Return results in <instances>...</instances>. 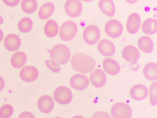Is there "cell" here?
Wrapping results in <instances>:
<instances>
[{"instance_id":"13","label":"cell","mask_w":157,"mask_h":118,"mask_svg":"<svg viewBox=\"0 0 157 118\" xmlns=\"http://www.w3.org/2000/svg\"><path fill=\"white\" fill-rule=\"evenodd\" d=\"M131 97L136 101H140L146 98L149 91L147 88L142 84H137L133 86L129 92Z\"/></svg>"},{"instance_id":"14","label":"cell","mask_w":157,"mask_h":118,"mask_svg":"<svg viewBox=\"0 0 157 118\" xmlns=\"http://www.w3.org/2000/svg\"><path fill=\"white\" fill-rule=\"evenodd\" d=\"M20 76L21 79L24 82H32L36 80L39 76L38 70L32 66H27L21 70Z\"/></svg>"},{"instance_id":"16","label":"cell","mask_w":157,"mask_h":118,"mask_svg":"<svg viewBox=\"0 0 157 118\" xmlns=\"http://www.w3.org/2000/svg\"><path fill=\"white\" fill-rule=\"evenodd\" d=\"M141 23V18L139 15L134 13L131 14L127 20L126 28L127 31L133 34L139 31Z\"/></svg>"},{"instance_id":"25","label":"cell","mask_w":157,"mask_h":118,"mask_svg":"<svg viewBox=\"0 0 157 118\" xmlns=\"http://www.w3.org/2000/svg\"><path fill=\"white\" fill-rule=\"evenodd\" d=\"M141 29L145 34L151 35L155 34L157 31V21L156 19L149 18L143 22Z\"/></svg>"},{"instance_id":"31","label":"cell","mask_w":157,"mask_h":118,"mask_svg":"<svg viewBox=\"0 0 157 118\" xmlns=\"http://www.w3.org/2000/svg\"><path fill=\"white\" fill-rule=\"evenodd\" d=\"M4 4L7 6L10 7H15L18 5L21 0H2Z\"/></svg>"},{"instance_id":"2","label":"cell","mask_w":157,"mask_h":118,"mask_svg":"<svg viewBox=\"0 0 157 118\" xmlns=\"http://www.w3.org/2000/svg\"><path fill=\"white\" fill-rule=\"evenodd\" d=\"M51 58L60 65L67 63L71 57V52L68 47L64 45L58 44L54 46L50 52Z\"/></svg>"},{"instance_id":"21","label":"cell","mask_w":157,"mask_h":118,"mask_svg":"<svg viewBox=\"0 0 157 118\" xmlns=\"http://www.w3.org/2000/svg\"><path fill=\"white\" fill-rule=\"evenodd\" d=\"M138 46L141 51L145 53H151L153 50V42L151 38L147 36L141 37L139 39Z\"/></svg>"},{"instance_id":"26","label":"cell","mask_w":157,"mask_h":118,"mask_svg":"<svg viewBox=\"0 0 157 118\" xmlns=\"http://www.w3.org/2000/svg\"><path fill=\"white\" fill-rule=\"evenodd\" d=\"M22 10L26 14H33L37 10L38 4L36 0H22L21 4Z\"/></svg>"},{"instance_id":"18","label":"cell","mask_w":157,"mask_h":118,"mask_svg":"<svg viewBox=\"0 0 157 118\" xmlns=\"http://www.w3.org/2000/svg\"><path fill=\"white\" fill-rule=\"evenodd\" d=\"M103 69L109 75L114 76L118 74L121 70V67L118 62L111 58L105 59L102 63Z\"/></svg>"},{"instance_id":"3","label":"cell","mask_w":157,"mask_h":118,"mask_svg":"<svg viewBox=\"0 0 157 118\" xmlns=\"http://www.w3.org/2000/svg\"><path fill=\"white\" fill-rule=\"evenodd\" d=\"M78 31V26L75 22L69 21L63 23L61 26L59 36L64 41H69L75 37Z\"/></svg>"},{"instance_id":"37","label":"cell","mask_w":157,"mask_h":118,"mask_svg":"<svg viewBox=\"0 0 157 118\" xmlns=\"http://www.w3.org/2000/svg\"><path fill=\"white\" fill-rule=\"evenodd\" d=\"M4 37V33L0 29V43H1L3 40Z\"/></svg>"},{"instance_id":"30","label":"cell","mask_w":157,"mask_h":118,"mask_svg":"<svg viewBox=\"0 0 157 118\" xmlns=\"http://www.w3.org/2000/svg\"><path fill=\"white\" fill-rule=\"evenodd\" d=\"M47 66L52 72L58 73L61 70V69L58 63L54 60H48L45 61Z\"/></svg>"},{"instance_id":"28","label":"cell","mask_w":157,"mask_h":118,"mask_svg":"<svg viewBox=\"0 0 157 118\" xmlns=\"http://www.w3.org/2000/svg\"><path fill=\"white\" fill-rule=\"evenodd\" d=\"M150 101L151 105L155 106L157 103V83L155 82L151 85L150 88Z\"/></svg>"},{"instance_id":"11","label":"cell","mask_w":157,"mask_h":118,"mask_svg":"<svg viewBox=\"0 0 157 118\" xmlns=\"http://www.w3.org/2000/svg\"><path fill=\"white\" fill-rule=\"evenodd\" d=\"M90 79L94 87L100 88L105 85L107 77L106 73L102 69H98L90 75Z\"/></svg>"},{"instance_id":"22","label":"cell","mask_w":157,"mask_h":118,"mask_svg":"<svg viewBox=\"0 0 157 118\" xmlns=\"http://www.w3.org/2000/svg\"><path fill=\"white\" fill-rule=\"evenodd\" d=\"M143 74L149 81H154L157 79V65L156 63L150 62L146 64L144 67Z\"/></svg>"},{"instance_id":"23","label":"cell","mask_w":157,"mask_h":118,"mask_svg":"<svg viewBox=\"0 0 157 118\" xmlns=\"http://www.w3.org/2000/svg\"><path fill=\"white\" fill-rule=\"evenodd\" d=\"M55 9V6L53 3L49 2L45 3L39 10V18L43 20L48 19L53 14Z\"/></svg>"},{"instance_id":"6","label":"cell","mask_w":157,"mask_h":118,"mask_svg":"<svg viewBox=\"0 0 157 118\" xmlns=\"http://www.w3.org/2000/svg\"><path fill=\"white\" fill-rule=\"evenodd\" d=\"M73 95L71 91L68 88L60 86L54 91V98L58 103L65 105L69 103L72 100Z\"/></svg>"},{"instance_id":"17","label":"cell","mask_w":157,"mask_h":118,"mask_svg":"<svg viewBox=\"0 0 157 118\" xmlns=\"http://www.w3.org/2000/svg\"><path fill=\"white\" fill-rule=\"evenodd\" d=\"M37 104L39 110L43 113L48 114L53 110L55 103L51 97L44 95L39 99Z\"/></svg>"},{"instance_id":"15","label":"cell","mask_w":157,"mask_h":118,"mask_svg":"<svg viewBox=\"0 0 157 118\" xmlns=\"http://www.w3.org/2000/svg\"><path fill=\"white\" fill-rule=\"evenodd\" d=\"M4 44L8 50L14 52L18 50L21 47V41L18 35L14 34H10L5 38Z\"/></svg>"},{"instance_id":"8","label":"cell","mask_w":157,"mask_h":118,"mask_svg":"<svg viewBox=\"0 0 157 118\" xmlns=\"http://www.w3.org/2000/svg\"><path fill=\"white\" fill-rule=\"evenodd\" d=\"M67 15L72 18L79 17L82 10V3L80 0H67L64 5Z\"/></svg>"},{"instance_id":"39","label":"cell","mask_w":157,"mask_h":118,"mask_svg":"<svg viewBox=\"0 0 157 118\" xmlns=\"http://www.w3.org/2000/svg\"><path fill=\"white\" fill-rule=\"evenodd\" d=\"M82 1L86 2H90L93 1L94 0H82Z\"/></svg>"},{"instance_id":"10","label":"cell","mask_w":157,"mask_h":118,"mask_svg":"<svg viewBox=\"0 0 157 118\" xmlns=\"http://www.w3.org/2000/svg\"><path fill=\"white\" fill-rule=\"evenodd\" d=\"M70 84L74 89L82 91L88 86L89 80L86 76L81 74H77L73 76L71 78Z\"/></svg>"},{"instance_id":"12","label":"cell","mask_w":157,"mask_h":118,"mask_svg":"<svg viewBox=\"0 0 157 118\" xmlns=\"http://www.w3.org/2000/svg\"><path fill=\"white\" fill-rule=\"evenodd\" d=\"M97 48L99 53L105 57H111L116 51L114 44L107 39H101L98 43Z\"/></svg>"},{"instance_id":"1","label":"cell","mask_w":157,"mask_h":118,"mask_svg":"<svg viewBox=\"0 0 157 118\" xmlns=\"http://www.w3.org/2000/svg\"><path fill=\"white\" fill-rule=\"evenodd\" d=\"M73 69L81 73L87 74L92 73L96 67V62L92 57L82 53H78L71 58Z\"/></svg>"},{"instance_id":"24","label":"cell","mask_w":157,"mask_h":118,"mask_svg":"<svg viewBox=\"0 0 157 118\" xmlns=\"http://www.w3.org/2000/svg\"><path fill=\"white\" fill-rule=\"evenodd\" d=\"M59 31V26L55 21L50 19L46 22L44 26V32L47 37H54L57 35Z\"/></svg>"},{"instance_id":"27","label":"cell","mask_w":157,"mask_h":118,"mask_svg":"<svg viewBox=\"0 0 157 118\" xmlns=\"http://www.w3.org/2000/svg\"><path fill=\"white\" fill-rule=\"evenodd\" d=\"M33 26L32 20L29 17H25L22 19L19 22L18 27L20 32L27 33L32 30Z\"/></svg>"},{"instance_id":"9","label":"cell","mask_w":157,"mask_h":118,"mask_svg":"<svg viewBox=\"0 0 157 118\" xmlns=\"http://www.w3.org/2000/svg\"><path fill=\"white\" fill-rule=\"evenodd\" d=\"M124 59L130 64H135L139 59L140 54L138 49L135 47L129 45L125 47L122 51Z\"/></svg>"},{"instance_id":"32","label":"cell","mask_w":157,"mask_h":118,"mask_svg":"<svg viewBox=\"0 0 157 118\" xmlns=\"http://www.w3.org/2000/svg\"><path fill=\"white\" fill-rule=\"evenodd\" d=\"M94 117L98 118H110V116L107 113L103 112H97L93 116Z\"/></svg>"},{"instance_id":"19","label":"cell","mask_w":157,"mask_h":118,"mask_svg":"<svg viewBox=\"0 0 157 118\" xmlns=\"http://www.w3.org/2000/svg\"><path fill=\"white\" fill-rule=\"evenodd\" d=\"M98 6L100 9L107 16L110 17L114 16L115 8L113 0H100Z\"/></svg>"},{"instance_id":"20","label":"cell","mask_w":157,"mask_h":118,"mask_svg":"<svg viewBox=\"0 0 157 118\" xmlns=\"http://www.w3.org/2000/svg\"><path fill=\"white\" fill-rule=\"evenodd\" d=\"M27 61V57L24 52L18 51L13 55L11 57L10 62L12 66L16 69L23 67Z\"/></svg>"},{"instance_id":"36","label":"cell","mask_w":157,"mask_h":118,"mask_svg":"<svg viewBox=\"0 0 157 118\" xmlns=\"http://www.w3.org/2000/svg\"><path fill=\"white\" fill-rule=\"evenodd\" d=\"M126 2L129 4H133L138 1V0H126Z\"/></svg>"},{"instance_id":"5","label":"cell","mask_w":157,"mask_h":118,"mask_svg":"<svg viewBox=\"0 0 157 118\" xmlns=\"http://www.w3.org/2000/svg\"><path fill=\"white\" fill-rule=\"evenodd\" d=\"M100 32L99 28L95 25H91L84 30L83 37L85 42L89 45L96 44L100 38Z\"/></svg>"},{"instance_id":"29","label":"cell","mask_w":157,"mask_h":118,"mask_svg":"<svg viewBox=\"0 0 157 118\" xmlns=\"http://www.w3.org/2000/svg\"><path fill=\"white\" fill-rule=\"evenodd\" d=\"M13 108L9 104H5L0 108V117H10L13 113Z\"/></svg>"},{"instance_id":"33","label":"cell","mask_w":157,"mask_h":118,"mask_svg":"<svg viewBox=\"0 0 157 118\" xmlns=\"http://www.w3.org/2000/svg\"><path fill=\"white\" fill-rule=\"evenodd\" d=\"M19 118L34 117V116L31 113L29 112H24L22 113L20 116Z\"/></svg>"},{"instance_id":"38","label":"cell","mask_w":157,"mask_h":118,"mask_svg":"<svg viewBox=\"0 0 157 118\" xmlns=\"http://www.w3.org/2000/svg\"><path fill=\"white\" fill-rule=\"evenodd\" d=\"M4 23V20L3 18L0 16V25H2Z\"/></svg>"},{"instance_id":"4","label":"cell","mask_w":157,"mask_h":118,"mask_svg":"<svg viewBox=\"0 0 157 118\" xmlns=\"http://www.w3.org/2000/svg\"><path fill=\"white\" fill-rule=\"evenodd\" d=\"M111 113L112 117L115 118H130L132 114L131 108L123 102L115 104L112 108Z\"/></svg>"},{"instance_id":"34","label":"cell","mask_w":157,"mask_h":118,"mask_svg":"<svg viewBox=\"0 0 157 118\" xmlns=\"http://www.w3.org/2000/svg\"><path fill=\"white\" fill-rule=\"evenodd\" d=\"M129 66L130 69L134 71H137L140 68V65L137 63L135 64L130 63Z\"/></svg>"},{"instance_id":"7","label":"cell","mask_w":157,"mask_h":118,"mask_svg":"<svg viewBox=\"0 0 157 118\" xmlns=\"http://www.w3.org/2000/svg\"><path fill=\"white\" fill-rule=\"evenodd\" d=\"M106 34L110 37L117 38L121 36L123 31L122 24L119 21L112 19L108 21L105 27Z\"/></svg>"},{"instance_id":"35","label":"cell","mask_w":157,"mask_h":118,"mask_svg":"<svg viewBox=\"0 0 157 118\" xmlns=\"http://www.w3.org/2000/svg\"><path fill=\"white\" fill-rule=\"evenodd\" d=\"M5 85V82L4 79L0 76V92L3 90Z\"/></svg>"}]
</instances>
